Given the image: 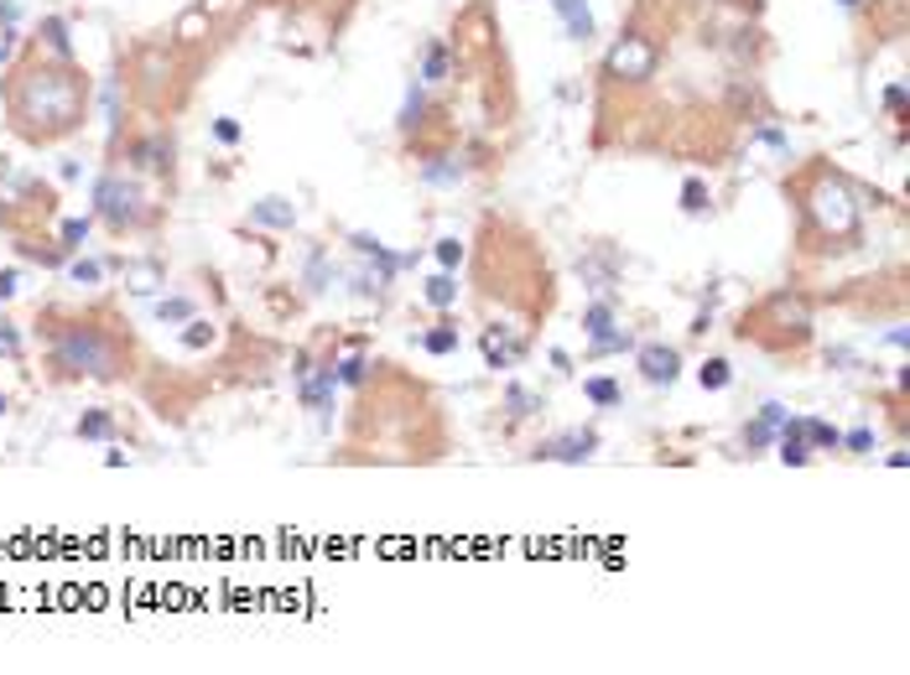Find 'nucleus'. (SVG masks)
<instances>
[{
  "label": "nucleus",
  "instance_id": "1",
  "mask_svg": "<svg viewBox=\"0 0 910 675\" xmlns=\"http://www.w3.org/2000/svg\"><path fill=\"white\" fill-rule=\"evenodd\" d=\"M6 115H11V131L32 146L63 141L89 120V73L79 63L37 52L6 79Z\"/></svg>",
  "mask_w": 910,
  "mask_h": 675
},
{
  "label": "nucleus",
  "instance_id": "2",
  "mask_svg": "<svg viewBox=\"0 0 910 675\" xmlns=\"http://www.w3.org/2000/svg\"><path fill=\"white\" fill-rule=\"evenodd\" d=\"M48 359L63 380H121V374H131V349L100 322H58L48 333Z\"/></svg>",
  "mask_w": 910,
  "mask_h": 675
},
{
  "label": "nucleus",
  "instance_id": "3",
  "mask_svg": "<svg viewBox=\"0 0 910 675\" xmlns=\"http://www.w3.org/2000/svg\"><path fill=\"white\" fill-rule=\"evenodd\" d=\"M802 219H807V235L823 239V245H842V239L859 235L864 224V198L859 187L848 183L842 172H817L802 193Z\"/></svg>",
  "mask_w": 910,
  "mask_h": 675
},
{
  "label": "nucleus",
  "instance_id": "4",
  "mask_svg": "<svg viewBox=\"0 0 910 675\" xmlns=\"http://www.w3.org/2000/svg\"><path fill=\"white\" fill-rule=\"evenodd\" d=\"M94 219L110 224L115 235H141L146 224L156 219L152 198H146V187L136 177H125V172H104L100 183H94Z\"/></svg>",
  "mask_w": 910,
  "mask_h": 675
},
{
  "label": "nucleus",
  "instance_id": "5",
  "mask_svg": "<svg viewBox=\"0 0 910 675\" xmlns=\"http://www.w3.org/2000/svg\"><path fill=\"white\" fill-rule=\"evenodd\" d=\"M655 68H661V48L645 32L614 37V48L603 52V79L609 84H651Z\"/></svg>",
  "mask_w": 910,
  "mask_h": 675
},
{
  "label": "nucleus",
  "instance_id": "6",
  "mask_svg": "<svg viewBox=\"0 0 910 675\" xmlns=\"http://www.w3.org/2000/svg\"><path fill=\"white\" fill-rule=\"evenodd\" d=\"M52 214V193L37 183L32 172H21L17 162L0 156V224H17L21 214Z\"/></svg>",
  "mask_w": 910,
  "mask_h": 675
},
{
  "label": "nucleus",
  "instance_id": "7",
  "mask_svg": "<svg viewBox=\"0 0 910 675\" xmlns=\"http://www.w3.org/2000/svg\"><path fill=\"white\" fill-rule=\"evenodd\" d=\"M333 390H339V364L328 359V364H312L308 354L297 359V401L308 405L318 422H328V411H333Z\"/></svg>",
  "mask_w": 910,
  "mask_h": 675
},
{
  "label": "nucleus",
  "instance_id": "8",
  "mask_svg": "<svg viewBox=\"0 0 910 675\" xmlns=\"http://www.w3.org/2000/svg\"><path fill=\"white\" fill-rule=\"evenodd\" d=\"M599 453V432L593 426H583V432H562V437H547V442H536V463H567V468H578V463H588V457Z\"/></svg>",
  "mask_w": 910,
  "mask_h": 675
},
{
  "label": "nucleus",
  "instance_id": "9",
  "mask_svg": "<svg viewBox=\"0 0 910 675\" xmlns=\"http://www.w3.org/2000/svg\"><path fill=\"white\" fill-rule=\"evenodd\" d=\"M173 156H177V146H173V135H141V141H131L125 146V162H131V172H156V177H167L173 172Z\"/></svg>",
  "mask_w": 910,
  "mask_h": 675
},
{
  "label": "nucleus",
  "instance_id": "10",
  "mask_svg": "<svg viewBox=\"0 0 910 675\" xmlns=\"http://www.w3.org/2000/svg\"><path fill=\"white\" fill-rule=\"evenodd\" d=\"M635 364L645 385H676L682 380V354L666 343H635Z\"/></svg>",
  "mask_w": 910,
  "mask_h": 675
},
{
  "label": "nucleus",
  "instance_id": "11",
  "mask_svg": "<svg viewBox=\"0 0 910 675\" xmlns=\"http://www.w3.org/2000/svg\"><path fill=\"white\" fill-rule=\"evenodd\" d=\"M765 322H775V328H786L796 343L811 333V312H807V302L802 297H790V291H780V297H771L765 302Z\"/></svg>",
  "mask_w": 910,
  "mask_h": 675
},
{
  "label": "nucleus",
  "instance_id": "12",
  "mask_svg": "<svg viewBox=\"0 0 910 675\" xmlns=\"http://www.w3.org/2000/svg\"><path fill=\"white\" fill-rule=\"evenodd\" d=\"M547 6L557 11V21H562L567 42H593V37H599V21H593V6H588V0H547Z\"/></svg>",
  "mask_w": 910,
  "mask_h": 675
},
{
  "label": "nucleus",
  "instance_id": "13",
  "mask_svg": "<svg viewBox=\"0 0 910 675\" xmlns=\"http://www.w3.org/2000/svg\"><path fill=\"white\" fill-rule=\"evenodd\" d=\"M578 276H583V287L588 291H609L619 281V260L614 250H603V245H593V250L578 260Z\"/></svg>",
  "mask_w": 910,
  "mask_h": 675
},
{
  "label": "nucleus",
  "instance_id": "14",
  "mask_svg": "<svg viewBox=\"0 0 910 675\" xmlns=\"http://www.w3.org/2000/svg\"><path fill=\"white\" fill-rule=\"evenodd\" d=\"M339 276H344V270H339V266H333V260H328V250H323V245H312V250H308V260H302V287H308L312 297H323L328 287H339Z\"/></svg>",
  "mask_w": 910,
  "mask_h": 675
},
{
  "label": "nucleus",
  "instance_id": "15",
  "mask_svg": "<svg viewBox=\"0 0 910 675\" xmlns=\"http://www.w3.org/2000/svg\"><path fill=\"white\" fill-rule=\"evenodd\" d=\"M775 457L786 463V468H807L811 463V447H807V432H802V416H790L780 426V437H775Z\"/></svg>",
  "mask_w": 910,
  "mask_h": 675
},
{
  "label": "nucleus",
  "instance_id": "16",
  "mask_svg": "<svg viewBox=\"0 0 910 675\" xmlns=\"http://www.w3.org/2000/svg\"><path fill=\"white\" fill-rule=\"evenodd\" d=\"M416 177L427 187H458L468 177V167L458 162V156H447V152H437V156H427L422 167H416Z\"/></svg>",
  "mask_w": 910,
  "mask_h": 675
},
{
  "label": "nucleus",
  "instance_id": "17",
  "mask_svg": "<svg viewBox=\"0 0 910 675\" xmlns=\"http://www.w3.org/2000/svg\"><path fill=\"white\" fill-rule=\"evenodd\" d=\"M422 125H427V84H422V79H412V84H406V100H401V115H395V131L416 135Z\"/></svg>",
  "mask_w": 910,
  "mask_h": 675
},
{
  "label": "nucleus",
  "instance_id": "18",
  "mask_svg": "<svg viewBox=\"0 0 910 675\" xmlns=\"http://www.w3.org/2000/svg\"><path fill=\"white\" fill-rule=\"evenodd\" d=\"M250 224H256V229H297L292 198H260V202H250Z\"/></svg>",
  "mask_w": 910,
  "mask_h": 675
},
{
  "label": "nucleus",
  "instance_id": "19",
  "mask_svg": "<svg viewBox=\"0 0 910 675\" xmlns=\"http://www.w3.org/2000/svg\"><path fill=\"white\" fill-rule=\"evenodd\" d=\"M447 73H453V52H447L443 37H432L427 48H422V68H416V79L432 89V84H443Z\"/></svg>",
  "mask_w": 910,
  "mask_h": 675
},
{
  "label": "nucleus",
  "instance_id": "20",
  "mask_svg": "<svg viewBox=\"0 0 910 675\" xmlns=\"http://www.w3.org/2000/svg\"><path fill=\"white\" fill-rule=\"evenodd\" d=\"M422 302L437 307V312L458 307V270H437V276H427V281H422Z\"/></svg>",
  "mask_w": 910,
  "mask_h": 675
},
{
  "label": "nucleus",
  "instance_id": "21",
  "mask_svg": "<svg viewBox=\"0 0 910 675\" xmlns=\"http://www.w3.org/2000/svg\"><path fill=\"white\" fill-rule=\"evenodd\" d=\"M42 52H48V58L73 63V37H69V21H63V17H42Z\"/></svg>",
  "mask_w": 910,
  "mask_h": 675
},
{
  "label": "nucleus",
  "instance_id": "22",
  "mask_svg": "<svg viewBox=\"0 0 910 675\" xmlns=\"http://www.w3.org/2000/svg\"><path fill=\"white\" fill-rule=\"evenodd\" d=\"M541 405H547V401H541V395H536V390L516 385V380H510V385H505V416H510V422H526V416H536V411H541Z\"/></svg>",
  "mask_w": 910,
  "mask_h": 675
},
{
  "label": "nucleus",
  "instance_id": "23",
  "mask_svg": "<svg viewBox=\"0 0 910 675\" xmlns=\"http://www.w3.org/2000/svg\"><path fill=\"white\" fill-rule=\"evenodd\" d=\"M125 281H131V291H136V297H152V291H162V266H156V260H141V266H136V260H125Z\"/></svg>",
  "mask_w": 910,
  "mask_h": 675
},
{
  "label": "nucleus",
  "instance_id": "24",
  "mask_svg": "<svg viewBox=\"0 0 910 675\" xmlns=\"http://www.w3.org/2000/svg\"><path fill=\"white\" fill-rule=\"evenodd\" d=\"M802 432H807V447H811V453H838V447H842V432H838L833 422L802 416Z\"/></svg>",
  "mask_w": 910,
  "mask_h": 675
},
{
  "label": "nucleus",
  "instance_id": "25",
  "mask_svg": "<svg viewBox=\"0 0 910 675\" xmlns=\"http://www.w3.org/2000/svg\"><path fill=\"white\" fill-rule=\"evenodd\" d=\"M17 255H21V260H37V266H52V270L69 266V260H73V255L63 250V245H42V239H21Z\"/></svg>",
  "mask_w": 910,
  "mask_h": 675
},
{
  "label": "nucleus",
  "instance_id": "26",
  "mask_svg": "<svg viewBox=\"0 0 910 675\" xmlns=\"http://www.w3.org/2000/svg\"><path fill=\"white\" fill-rule=\"evenodd\" d=\"M94 224H100L94 214H84V219H63L58 224V245H63L69 255H79L89 245V235H94Z\"/></svg>",
  "mask_w": 910,
  "mask_h": 675
},
{
  "label": "nucleus",
  "instance_id": "27",
  "mask_svg": "<svg viewBox=\"0 0 910 675\" xmlns=\"http://www.w3.org/2000/svg\"><path fill=\"white\" fill-rule=\"evenodd\" d=\"M583 395L599 405V411H614V405L624 401V390H619L609 374H588V380H583Z\"/></svg>",
  "mask_w": 910,
  "mask_h": 675
},
{
  "label": "nucleus",
  "instance_id": "28",
  "mask_svg": "<svg viewBox=\"0 0 910 675\" xmlns=\"http://www.w3.org/2000/svg\"><path fill=\"white\" fill-rule=\"evenodd\" d=\"M152 312H156V322H162V328H183L188 318H198V307H193L188 297H162Z\"/></svg>",
  "mask_w": 910,
  "mask_h": 675
},
{
  "label": "nucleus",
  "instance_id": "29",
  "mask_svg": "<svg viewBox=\"0 0 910 675\" xmlns=\"http://www.w3.org/2000/svg\"><path fill=\"white\" fill-rule=\"evenodd\" d=\"M588 354L593 359H609V354H635V333L630 328H614V333H603L588 343Z\"/></svg>",
  "mask_w": 910,
  "mask_h": 675
},
{
  "label": "nucleus",
  "instance_id": "30",
  "mask_svg": "<svg viewBox=\"0 0 910 675\" xmlns=\"http://www.w3.org/2000/svg\"><path fill=\"white\" fill-rule=\"evenodd\" d=\"M619 328V318H614V302H593L583 312V338L593 343V338H603V333H614Z\"/></svg>",
  "mask_w": 910,
  "mask_h": 675
},
{
  "label": "nucleus",
  "instance_id": "31",
  "mask_svg": "<svg viewBox=\"0 0 910 675\" xmlns=\"http://www.w3.org/2000/svg\"><path fill=\"white\" fill-rule=\"evenodd\" d=\"M73 432H79L84 442H110L115 437V416H110V411H84Z\"/></svg>",
  "mask_w": 910,
  "mask_h": 675
},
{
  "label": "nucleus",
  "instance_id": "32",
  "mask_svg": "<svg viewBox=\"0 0 910 675\" xmlns=\"http://www.w3.org/2000/svg\"><path fill=\"white\" fill-rule=\"evenodd\" d=\"M422 349H427V354H437V359H447V354H458V349H464V338H458V328H447V322H443V328H427V333H422Z\"/></svg>",
  "mask_w": 910,
  "mask_h": 675
},
{
  "label": "nucleus",
  "instance_id": "33",
  "mask_svg": "<svg viewBox=\"0 0 910 675\" xmlns=\"http://www.w3.org/2000/svg\"><path fill=\"white\" fill-rule=\"evenodd\" d=\"M63 270H69L73 287H100V281H104V260H89V255H73Z\"/></svg>",
  "mask_w": 910,
  "mask_h": 675
},
{
  "label": "nucleus",
  "instance_id": "34",
  "mask_svg": "<svg viewBox=\"0 0 910 675\" xmlns=\"http://www.w3.org/2000/svg\"><path fill=\"white\" fill-rule=\"evenodd\" d=\"M104 135L121 141V79L104 84Z\"/></svg>",
  "mask_w": 910,
  "mask_h": 675
},
{
  "label": "nucleus",
  "instance_id": "35",
  "mask_svg": "<svg viewBox=\"0 0 910 675\" xmlns=\"http://www.w3.org/2000/svg\"><path fill=\"white\" fill-rule=\"evenodd\" d=\"M697 385L703 390H728L734 385V364H728V359H707L703 370H697Z\"/></svg>",
  "mask_w": 910,
  "mask_h": 675
},
{
  "label": "nucleus",
  "instance_id": "36",
  "mask_svg": "<svg viewBox=\"0 0 910 675\" xmlns=\"http://www.w3.org/2000/svg\"><path fill=\"white\" fill-rule=\"evenodd\" d=\"M707 202H713L707 183H703V177H687V183H682V214H692V219H697V214H707Z\"/></svg>",
  "mask_w": 910,
  "mask_h": 675
},
{
  "label": "nucleus",
  "instance_id": "37",
  "mask_svg": "<svg viewBox=\"0 0 910 675\" xmlns=\"http://www.w3.org/2000/svg\"><path fill=\"white\" fill-rule=\"evenodd\" d=\"M775 437H780V432H775L765 416H755V422L744 426V447H749V453H765V447H775Z\"/></svg>",
  "mask_w": 910,
  "mask_h": 675
},
{
  "label": "nucleus",
  "instance_id": "38",
  "mask_svg": "<svg viewBox=\"0 0 910 675\" xmlns=\"http://www.w3.org/2000/svg\"><path fill=\"white\" fill-rule=\"evenodd\" d=\"M364 380H370V359H364V354H349V359H339V385L360 390Z\"/></svg>",
  "mask_w": 910,
  "mask_h": 675
},
{
  "label": "nucleus",
  "instance_id": "39",
  "mask_svg": "<svg viewBox=\"0 0 910 675\" xmlns=\"http://www.w3.org/2000/svg\"><path fill=\"white\" fill-rule=\"evenodd\" d=\"M208 343H214V322H204V318L183 322V349H208Z\"/></svg>",
  "mask_w": 910,
  "mask_h": 675
},
{
  "label": "nucleus",
  "instance_id": "40",
  "mask_svg": "<svg viewBox=\"0 0 910 675\" xmlns=\"http://www.w3.org/2000/svg\"><path fill=\"white\" fill-rule=\"evenodd\" d=\"M432 255H437V266H443V270H458V266H464V239H453V235L437 239V245H432Z\"/></svg>",
  "mask_w": 910,
  "mask_h": 675
},
{
  "label": "nucleus",
  "instance_id": "41",
  "mask_svg": "<svg viewBox=\"0 0 910 675\" xmlns=\"http://www.w3.org/2000/svg\"><path fill=\"white\" fill-rule=\"evenodd\" d=\"M208 131H214V141H219V146H240L245 125H240V120H235V115H219V120H214V125H208Z\"/></svg>",
  "mask_w": 910,
  "mask_h": 675
},
{
  "label": "nucleus",
  "instance_id": "42",
  "mask_svg": "<svg viewBox=\"0 0 910 675\" xmlns=\"http://www.w3.org/2000/svg\"><path fill=\"white\" fill-rule=\"evenodd\" d=\"M0 354H6V359H21V333H17V322L6 318V312H0Z\"/></svg>",
  "mask_w": 910,
  "mask_h": 675
},
{
  "label": "nucleus",
  "instance_id": "43",
  "mask_svg": "<svg viewBox=\"0 0 910 675\" xmlns=\"http://www.w3.org/2000/svg\"><path fill=\"white\" fill-rule=\"evenodd\" d=\"M842 447H848L854 457H869V453H875V432H869V426H859V432H842Z\"/></svg>",
  "mask_w": 910,
  "mask_h": 675
},
{
  "label": "nucleus",
  "instance_id": "44",
  "mask_svg": "<svg viewBox=\"0 0 910 675\" xmlns=\"http://www.w3.org/2000/svg\"><path fill=\"white\" fill-rule=\"evenodd\" d=\"M755 141H759V146H771V152H790L786 131H775V125H759V131H755Z\"/></svg>",
  "mask_w": 910,
  "mask_h": 675
},
{
  "label": "nucleus",
  "instance_id": "45",
  "mask_svg": "<svg viewBox=\"0 0 910 675\" xmlns=\"http://www.w3.org/2000/svg\"><path fill=\"white\" fill-rule=\"evenodd\" d=\"M17 42H21V32H17V27H0V68L11 63V58H17Z\"/></svg>",
  "mask_w": 910,
  "mask_h": 675
},
{
  "label": "nucleus",
  "instance_id": "46",
  "mask_svg": "<svg viewBox=\"0 0 910 675\" xmlns=\"http://www.w3.org/2000/svg\"><path fill=\"white\" fill-rule=\"evenodd\" d=\"M21 291V270H0V302H11Z\"/></svg>",
  "mask_w": 910,
  "mask_h": 675
},
{
  "label": "nucleus",
  "instance_id": "47",
  "mask_svg": "<svg viewBox=\"0 0 910 675\" xmlns=\"http://www.w3.org/2000/svg\"><path fill=\"white\" fill-rule=\"evenodd\" d=\"M885 110L906 115V84H890V89H885Z\"/></svg>",
  "mask_w": 910,
  "mask_h": 675
},
{
  "label": "nucleus",
  "instance_id": "48",
  "mask_svg": "<svg viewBox=\"0 0 910 675\" xmlns=\"http://www.w3.org/2000/svg\"><path fill=\"white\" fill-rule=\"evenodd\" d=\"M21 21V0H0V27H17Z\"/></svg>",
  "mask_w": 910,
  "mask_h": 675
},
{
  "label": "nucleus",
  "instance_id": "49",
  "mask_svg": "<svg viewBox=\"0 0 910 675\" xmlns=\"http://www.w3.org/2000/svg\"><path fill=\"white\" fill-rule=\"evenodd\" d=\"M58 177H63V183H79V177H84V162H79V156H69V162L58 167Z\"/></svg>",
  "mask_w": 910,
  "mask_h": 675
},
{
  "label": "nucleus",
  "instance_id": "50",
  "mask_svg": "<svg viewBox=\"0 0 910 675\" xmlns=\"http://www.w3.org/2000/svg\"><path fill=\"white\" fill-rule=\"evenodd\" d=\"M838 6H842V11H859V6H864V0H838Z\"/></svg>",
  "mask_w": 910,
  "mask_h": 675
},
{
  "label": "nucleus",
  "instance_id": "51",
  "mask_svg": "<svg viewBox=\"0 0 910 675\" xmlns=\"http://www.w3.org/2000/svg\"><path fill=\"white\" fill-rule=\"evenodd\" d=\"M0 416H6V395H0Z\"/></svg>",
  "mask_w": 910,
  "mask_h": 675
},
{
  "label": "nucleus",
  "instance_id": "52",
  "mask_svg": "<svg viewBox=\"0 0 910 675\" xmlns=\"http://www.w3.org/2000/svg\"><path fill=\"white\" fill-rule=\"evenodd\" d=\"M734 6H755V0H734Z\"/></svg>",
  "mask_w": 910,
  "mask_h": 675
}]
</instances>
